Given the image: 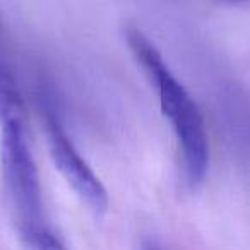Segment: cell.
<instances>
[{"instance_id": "6da1fadb", "label": "cell", "mask_w": 250, "mask_h": 250, "mask_svg": "<svg viewBox=\"0 0 250 250\" xmlns=\"http://www.w3.org/2000/svg\"><path fill=\"white\" fill-rule=\"evenodd\" d=\"M127 42L137 62L143 65L151 83L158 89L163 115L168 118L180 144L188 180L192 184H199L208 171L209 147L204 122L197 104L171 74L156 46L139 29H129Z\"/></svg>"}, {"instance_id": "7a4b0ae2", "label": "cell", "mask_w": 250, "mask_h": 250, "mask_svg": "<svg viewBox=\"0 0 250 250\" xmlns=\"http://www.w3.org/2000/svg\"><path fill=\"white\" fill-rule=\"evenodd\" d=\"M2 171L16 225L22 243L29 249H62L50 231L43 212L42 187L24 130V120L9 118L2 122Z\"/></svg>"}, {"instance_id": "3957f363", "label": "cell", "mask_w": 250, "mask_h": 250, "mask_svg": "<svg viewBox=\"0 0 250 250\" xmlns=\"http://www.w3.org/2000/svg\"><path fill=\"white\" fill-rule=\"evenodd\" d=\"M43 117H45V132L48 139L50 154H52L57 170L62 173L65 182L77 194V197L89 208V211L96 218L103 216L108 208V195L103 184L94 175L89 165L77 153L53 111L45 108Z\"/></svg>"}, {"instance_id": "277c9868", "label": "cell", "mask_w": 250, "mask_h": 250, "mask_svg": "<svg viewBox=\"0 0 250 250\" xmlns=\"http://www.w3.org/2000/svg\"><path fill=\"white\" fill-rule=\"evenodd\" d=\"M9 118L24 120V104L7 65L0 57V122Z\"/></svg>"}, {"instance_id": "5b68a950", "label": "cell", "mask_w": 250, "mask_h": 250, "mask_svg": "<svg viewBox=\"0 0 250 250\" xmlns=\"http://www.w3.org/2000/svg\"><path fill=\"white\" fill-rule=\"evenodd\" d=\"M229 2H233V0H229Z\"/></svg>"}]
</instances>
